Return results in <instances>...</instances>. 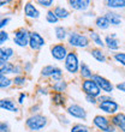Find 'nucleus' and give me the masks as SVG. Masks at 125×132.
<instances>
[{
	"mask_svg": "<svg viewBox=\"0 0 125 132\" xmlns=\"http://www.w3.org/2000/svg\"><path fill=\"white\" fill-rule=\"evenodd\" d=\"M25 124H27V126H28L30 130H33V131H37V130H41L46 126V124H47V119H46V117H43V115L35 114V115H31L30 118L27 119Z\"/></svg>",
	"mask_w": 125,
	"mask_h": 132,
	"instance_id": "obj_1",
	"label": "nucleus"
},
{
	"mask_svg": "<svg viewBox=\"0 0 125 132\" xmlns=\"http://www.w3.org/2000/svg\"><path fill=\"white\" fill-rule=\"evenodd\" d=\"M69 43L73 47L84 48L89 45V40L85 35L78 34V32H71V34H69Z\"/></svg>",
	"mask_w": 125,
	"mask_h": 132,
	"instance_id": "obj_2",
	"label": "nucleus"
},
{
	"mask_svg": "<svg viewBox=\"0 0 125 132\" xmlns=\"http://www.w3.org/2000/svg\"><path fill=\"white\" fill-rule=\"evenodd\" d=\"M29 37H30V32L24 28H21L14 31L13 42L19 47H25L29 45Z\"/></svg>",
	"mask_w": 125,
	"mask_h": 132,
	"instance_id": "obj_3",
	"label": "nucleus"
},
{
	"mask_svg": "<svg viewBox=\"0 0 125 132\" xmlns=\"http://www.w3.org/2000/svg\"><path fill=\"white\" fill-rule=\"evenodd\" d=\"M82 89L84 90V93L87 95H90V96H93V97H96V96H99L101 93V89L99 88V85H97L95 82H94L93 79H85L82 83Z\"/></svg>",
	"mask_w": 125,
	"mask_h": 132,
	"instance_id": "obj_4",
	"label": "nucleus"
},
{
	"mask_svg": "<svg viewBox=\"0 0 125 132\" xmlns=\"http://www.w3.org/2000/svg\"><path fill=\"white\" fill-rule=\"evenodd\" d=\"M80 61H78V58H77L76 53H69L65 59V69L69 71L70 73H76L80 69Z\"/></svg>",
	"mask_w": 125,
	"mask_h": 132,
	"instance_id": "obj_5",
	"label": "nucleus"
},
{
	"mask_svg": "<svg viewBox=\"0 0 125 132\" xmlns=\"http://www.w3.org/2000/svg\"><path fill=\"white\" fill-rule=\"evenodd\" d=\"M94 125L99 127L101 131L104 132H114V126L113 124L108 121L107 118H105V117H101V115H96L95 118H94Z\"/></svg>",
	"mask_w": 125,
	"mask_h": 132,
	"instance_id": "obj_6",
	"label": "nucleus"
},
{
	"mask_svg": "<svg viewBox=\"0 0 125 132\" xmlns=\"http://www.w3.org/2000/svg\"><path fill=\"white\" fill-rule=\"evenodd\" d=\"M45 45V38L42 37L41 35L36 31L30 32V37H29V46L31 49L37 51Z\"/></svg>",
	"mask_w": 125,
	"mask_h": 132,
	"instance_id": "obj_7",
	"label": "nucleus"
},
{
	"mask_svg": "<svg viewBox=\"0 0 125 132\" xmlns=\"http://www.w3.org/2000/svg\"><path fill=\"white\" fill-rule=\"evenodd\" d=\"M51 53H52V56L54 59L57 60H64L66 59V56H67V51H66V47L61 43L59 45H54L51 48Z\"/></svg>",
	"mask_w": 125,
	"mask_h": 132,
	"instance_id": "obj_8",
	"label": "nucleus"
},
{
	"mask_svg": "<svg viewBox=\"0 0 125 132\" xmlns=\"http://www.w3.org/2000/svg\"><path fill=\"white\" fill-rule=\"evenodd\" d=\"M91 78H93L94 82L99 85V88L102 89L104 91H106V93H111V91L113 90V85H112V83L110 82V80L106 79V78H104V77H101V76H97V75H94Z\"/></svg>",
	"mask_w": 125,
	"mask_h": 132,
	"instance_id": "obj_9",
	"label": "nucleus"
},
{
	"mask_svg": "<svg viewBox=\"0 0 125 132\" xmlns=\"http://www.w3.org/2000/svg\"><path fill=\"white\" fill-rule=\"evenodd\" d=\"M67 113H69L70 115H72V117L78 118V119H85V117H87V113L84 111V108L78 106V104H71V106L67 108Z\"/></svg>",
	"mask_w": 125,
	"mask_h": 132,
	"instance_id": "obj_10",
	"label": "nucleus"
},
{
	"mask_svg": "<svg viewBox=\"0 0 125 132\" xmlns=\"http://www.w3.org/2000/svg\"><path fill=\"white\" fill-rule=\"evenodd\" d=\"M101 111L106 112L108 114H114L115 112L118 111V103L114 102L113 100H110V101H105V102H101L99 104Z\"/></svg>",
	"mask_w": 125,
	"mask_h": 132,
	"instance_id": "obj_11",
	"label": "nucleus"
},
{
	"mask_svg": "<svg viewBox=\"0 0 125 132\" xmlns=\"http://www.w3.org/2000/svg\"><path fill=\"white\" fill-rule=\"evenodd\" d=\"M69 4L73 10L84 11L89 7L90 1H89V0H71V1H69Z\"/></svg>",
	"mask_w": 125,
	"mask_h": 132,
	"instance_id": "obj_12",
	"label": "nucleus"
},
{
	"mask_svg": "<svg viewBox=\"0 0 125 132\" xmlns=\"http://www.w3.org/2000/svg\"><path fill=\"white\" fill-rule=\"evenodd\" d=\"M24 13L28 18H34V19L38 18V16H40L37 9H36L31 3H27L24 5Z\"/></svg>",
	"mask_w": 125,
	"mask_h": 132,
	"instance_id": "obj_13",
	"label": "nucleus"
},
{
	"mask_svg": "<svg viewBox=\"0 0 125 132\" xmlns=\"http://www.w3.org/2000/svg\"><path fill=\"white\" fill-rule=\"evenodd\" d=\"M0 108L1 109H5V111H9V112H17L18 111V107L17 104L14 103L12 100H0Z\"/></svg>",
	"mask_w": 125,
	"mask_h": 132,
	"instance_id": "obj_14",
	"label": "nucleus"
},
{
	"mask_svg": "<svg viewBox=\"0 0 125 132\" xmlns=\"http://www.w3.org/2000/svg\"><path fill=\"white\" fill-rule=\"evenodd\" d=\"M112 124L115 126H118L123 132H125V114H123V113L115 114L114 117L112 118Z\"/></svg>",
	"mask_w": 125,
	"mask_h": 132,
	"instance_id": "obj_15",
	"label": "nucleus"
},
{
	"mask_svg": "<svg viewBox=\"0 0 125 132\" xmlns=\"http://www.w3.org/2000/svg\"><path fill=\"white\" fill-rule=\"evenodd\" d=\"M14 71V65L13 64L9 63V61H5V60H0V73L3 75H10V73H13Z\"/></svg>",
	"mask_w": 125,
	"mask_h": 132,
	"instance_id": "obj_16",
	"label": "nucleus"
},
{
	"mask_svg": "<svg viewBox=\"0 0 125 132\" xmlns=\"http://www.w3.org/2000/svg\"><path fill=\"white\" fill-rule=\"evenodd\" d=\"M106 18L108 19L110 24L119 25L122 23V17H120V14H118L117 12H107V13H106Z\"/></svg>",
	"mask_w": 125,
	"mask_h": 132,
	"instance_id": "obj_17",
	"label": "nucleus"
},
{
	"mask_svg": "<svg viewBox=\"0 0 125 132\" xmlns=\"http://www.w3.org/2000/svg\"><path fill=\"white\" fill-rule=\"evenodd\" d=\"M13 56V49L10 47H0V60L9 61L10 58Z\"/></svg>",
	"mask_w": 125,
	"mask_h": 132,
	"instance_id": "obj_18",
	"label": "nucleus"
},
{
	"mask_svg": "<svg viewBox=\"0 0 125 132\" xmlns=\"http://www.w3.org/2000/svg\"><path fill=\"white\" fill-rule=\"evenodd\" d=\"M106 45L110 49H118L119 48V41L115 38V34H112L111 36L106 37Z\"/></svg>",
	"mask_w": 125,
	"mask_h": 132,
	"instance_id": "obj_19",
	"label": "nucleus"
},
{
	"mask_svg": "<svg viewBox=\"0 0 125 132\" xmlns=\"http://www.w3.org/2000/svg\"><path fill=\"white\" fill-rule=\"evenodd\" d=\"M54 14H56L57 17H58V19H64V18H67L69 17V11L66 10V9H64V7L61 6H56V9H54Z\"/></svg>",
	"mask_w": 125,
	"mask_h": 132,
	"instance_id": "obj_20",
	"label": "nucleus"
},
{
	"mask_svg": "<svg viewBox=\"0 0 125 132\" xmlns=\"http://www.w3.org/2000/svg\"><path fill=\"white\" fill-rule=\"evenodd\" d=\"M106 4L111 9H123V7H125V0H108Z\"/></svg>",
	"mask_w": 125,
	"mask_h": 132,
	"instance_id": "obj_21",
	"label": "nucleus"
},
{
	"mask_svg": "<svg viewBox=\"0 0 125 132\" xmlns=\"http://www.w3.org/2000/svg\"><path fill=\"white\" fill-rule=\"evenodd\" d=\"M91 55L97 60V61H100V63H105L106 61V56L102 52H101V49H91Z\"/></svg>",
	"mask_w": 125,
	"mask_h": 132,
	"instance_id": "obj_22",
	"label": "nucleus"
},
{
	"mask_svg": "<svg viewBox=\"0 0 125 132\" xmlns=\"http://www.w3.org/2000/svg\"><path fill=\"white\" fill-rule=\"evenodd\" d=\"M96 25H97V28H100V29H107L110 27V22L106 18V16H102V17H99L96 19Z\"/></svg>",
	"mask_w": 125,
	"mask_h": 132,
	"instance_id": "obj_23",
	"label": "nucleus"
},
{
	"mask_svg": "<svg viewBox=\"0 0 125 132\" xmlns=\"http://www.w3.org/2000/svg\"><path fill=\"white\" fill-rule=\"evenodd\" d=\"M66 82H64V80H59V82H56V83L53 84V89L57 91V93H64V91L66 90Z\"/></svg>",
	"mask_w": 125,
	"mask_h": 132,
	"instance_id": "obj_24",
	"label": "nucleus"
},
{
	"mask_svg": "<svg viewBox=\"0 0 125 132\" xmlns=\"http://www.w3.org/2000/svg\"><path fill=\"white\" fill-rule=\"evenodd\" d=\"M81 75H82V77L88 78V79L93 77V73H91L90 69H89L84 63H82V65H81Z\"/></svg>",
	"mask_w": 125,
	"mask_h": 132,
	"instance_id": "obj_25",
	"label": "nucleus"
},
{
	"mask_svg": "<svg viewBox=\"0 0 125 132\" xmlns=\"http://www.w3.org/2000/svg\"><path fill=\"white\" fill-rule=\"evenodd\" d=\"M12 83H13V80H11L5 75L0 73V88H9Z\"/></svg>",
	"mask_w": 125,
	"mask_h": 132,
	"instance_id": "obj_26",
	"label": "nucleus"
},
{
	"mask_svg": "<svg viewBox=\"0 0 125 132\" xmlns=\"http://www.w3.org/2000/svg\"><path fill=\"white\" fill-rule=\"evenodd\" d=\"M56 36L58 40H64L66 37V30L62 27H57L56 28Z\"/></svg>",
	"mask_w": 125,
	"mask_h": 132,
	"instance_id": "obj_27",
	"label": "nucleus"
},
{
	"mask_svg": "<svg viewBox=\"0 0 125 132\" xmlns=\"http://www.w3.org/2000/svg\"><path fill=\"white\" fill-rule=\"evenodd\" d=\"M90 37H91V40H93L95 43H96L97 46H100V47H104L105 46V43L102 42V40H101V36L99 34H96V32H91L90 34Z\"/></svg>",
	"mask_w": 125,
	"mask_h": 132,
	"instance_id": "obj_28",
	"label": "nucleus"
},
{
	"mask_svg": "<svg viewBox=\"0 0 125 132\" xmlns=\"http://www.w3.org/2000/svg\"><path fill=\"white\" fill-rule=\"evenodd\" d=\"M52 101L54 102L56 104H64V96H62V94H60V93H56V94L52 96Z\"/></svg>",
	"mask_w": 125,
	"mask_h": 132,
	"instance_id": "obj_29",
	"label": "nucleus"
},
{
	"mask_svg": "<svg viewBox=\"0 0 125 132\" xmlns=\"http://www.w3.org/2000/svg\"><path fill=\"white\" fill-rule=\"evenodd\" d=\"M46 19H47V22L51 23V24H54V23L58 22V17L54 14L53 11H48V12H47V14H46Z\"/></svg>",
	"mask_w": 125,
	"mask_h": 132,
	"instance_id": "obj_30",
	"label": "nucleus"
},
{
	"mask_svg": "<svg viewBox=\"0 0 125 132\" xmlns=\"http://www.w3.org/2000/svg\"><path fill=\"white\" fill-rule=\"evenodd\" d=\"M53 71H54V66L52 65H48V66H45L41 71V75L43 77H48V76H52Z\"/></svg>",
	"mask_w": 125,
	"mask_h": 132,
	"instance_id": "obj_31",
	"label": "nucleus"
},
{
	"mask_svg": "<svg viewBox=\"0 0 125 132\" xmlns=\"http://www.w3.org/2000/svg\"><path fill=\"white\" fill-rule=\"evenodd\" d=\"M54 80H57V82H59V80H61L62 78V72H61V70L58 69V67H54V71H53L52 73V76H51Z\"/></svg>",
	"mask_w": 125,
	"mask_h": 132,
	"instance_id": "obj_32",
	"label": "nucleus"
},
{
	"mask_svg": "<svg viewBox=\"0 0 125 132\" xmlns=\"http://www.w3.org/2000/svg\"><path fill=\"white\" fill-rule=\"evenodd\" d=\"M71 132H89V129H88L87 126L81 125V124H77V125L72 126Z\"/></svg>",
	"mask_w": 125,
	"mask_h": 132,
	"instance_id": "obj_33",
	"label": "nucleus"
},
{
	"mask_svg": "<svg viewBox=\"0 0 125 132\" xmlns=\"http://www.w3.org/2000/svg\"><path fill=\"white\" fill-rule=\"evenodd\" d=\"M114 59L120 63L122 65L125 66V53H115L114 54Z\"/></svg>",
	"mask_w": 125,
	"mask_h": 132,
	"instance_id": "obj_34",
	"label": "nucleus"
},
{
	"mask_svg": "<svg viewBox=\"0 0 125 132\" xmlns=\"http://www.w3.org/2000/svg\"><path fill=\"white\" fill-rule=\"evenodd\" d=\"M13 83L16 84V85H24L25 83V78L24 77H22V76H17V77H14L13 78Z\"/></svg>",
	"mask_w": 125,
	"mask_h": 132,
	"instance_id": "obj_35",
	"label": "nucleus"
},
{
	"mask_svg": "<svg viewBox=\"0 0 125 132\" xmlns=\"http://www.w3.org/2000/svg\"><path fill=\"white\" fill-rule=\"evenodd\" d=\"M9 40V34L6 31H0V46Z\"/></svg>",
	"mask_w": 125,
	"mask_h": 132,
	"instance_id": "obj_36",
	"label": "nucleus"
},
{
	"mask_svg": "<svg viewBox=\"0 0 125 132\" xmlns=\"http://www.w3.org/2000/svg\"><path fill=\"white\" fill-rule=\"evenodd\" d=\"M36 3L40 4L41 6H45V7H48V6H52V5H53L52 0H37Z\"/></svg>",
	"mask_w": 125,
	"mask_h": 132,
	"instance_id": "obj_37",
	"label": "nucleus"
},
{
	"mask_svg": "<svg viewBox=\"0 0 125 132\" xmlns=\"http://www.w3.org/2000/svg\"><path fill=\"white\" fill-rule=\"evenodd\" d=\"M0 132H9V126H7V124L0 121Z\"/></svg>",
	"mask_w": 125,
	"mask_h": 132,
	"instance_id": "obj_38",
	"label": "nucleus"
},
{
	"mask_svg": "<svg viewBox=\"0 0 125 132\" xmlns=\"http://www.w3.org/2000/svg\"><path fill=\"white\" fill-rule=\"evenodd\" d=\"M9 22H10V18H4V19H1V21H0V29L3 28V27H5V25H7Z\"/></svg>",
	"mask_w": 125,
	"mask_h": 132,
	"instance_id": "obj_39",
	"label": "nucleus"
},
{
	"mask_svg": "<svg viewBox=\"0 0 125 132\" xmlns=\"http://www.w3.org/2000/svg\"><path fill=\"white\" fill-rule=\"evenodd\" d=\"M117 89H119L120 91H124L125 93V82H122V83L117 84Z\"/></svg>",
	"mask_w": 125,
	"mask_h": 132,
	"instance_id": "obj_40",
	"label": "nucleus"
},
{
	"mask_svg": "<svg viewBox=\"0 0 125 132\" xmlns=\"http://www.w3.org/2000/svg\"><path fill=\"white\" fill-rule=\"evenodd\" d=\"M112 100L110 96H99V101H100V103L101 102H105V101H110Z\"/></svg>",
	"mask_w": 125,
	"mask_h": 132,
	"instance_id": "obj_41",
	"label": "nucleus"
},
{
	"mask_svg": "<svg viewBox=\"0 0 125 132\" xmlns=\"http://www.w3.org/2000/svg\"><path fill=\"white\" fill-rule=\"evenodd\" d=\"M85 97H87L88 102H90V103H95V102H96V100H95V97H93V96H90V95H87Z\"/></svg>",
	"mask_w": 125,
	"mask_h": 132,
	"instance_id": "obj_42",
	"label": "nucleus"
},
{
	"mask_svg": "<svg viewBox=\"0 0 125 132\" xmlns=\"http://www.w3.org/2000/svg\"><path fill=\"white\" fill-rule=\"evenodd\" d=\"M24 98H25V95L21 94L19 95V100H18V102H19V103H23V102H24Z\"/></svg>",
	"mask_w": 125,
	"mask_h": 132,
	"instance_id": "obj_43",
	"label": "nucleus"
},
{
	"mask_svg": "<svg viewBox=\"0 0 125 132\" xmlns=\"http://www.w3.org/2000/svg\"><path fill=\"white\" fill-rule=\"evenodd\" d=\"M38 94H43V95H47V91L45 90V89H42V88H38Z\"/></svg>",
	"mask_w": 125,
	"mask_h": 132,
	"instance_id": "obj_44",
	"label": "nucleus"
},
{
	"mask_svg": "<svg viewBox=\"0 0 125 132\" xmlns=\"http://www.w3.org/2000/svg\"><path fill=\"white\" fill-rule=\"evenodd\" d=\"M30 67H31V64L28 61V63H27V65L24 66V70H27V71H29V70H30Z\"/></svg>",
	"mask_w": 125,
	"mask_h": 132,
	"instance_id": "obj_45",
	"label": "nucleus"
},
{
	"mask_svg": "<svg viewBox=\"0 0 125 132\" xmlns=\"http://www.w3.org/2000/svg\"><path fill=\"white\" fill-rule=\"evenodd\" d=\"M6 4H9V1H0V7L4 6V5H6Z\"/></svg>",
	"mask_w": 125,
	"mask_h": 132,
	"instance_id": "obj_46",
	"label": "nucleus"
}]
</instances>
